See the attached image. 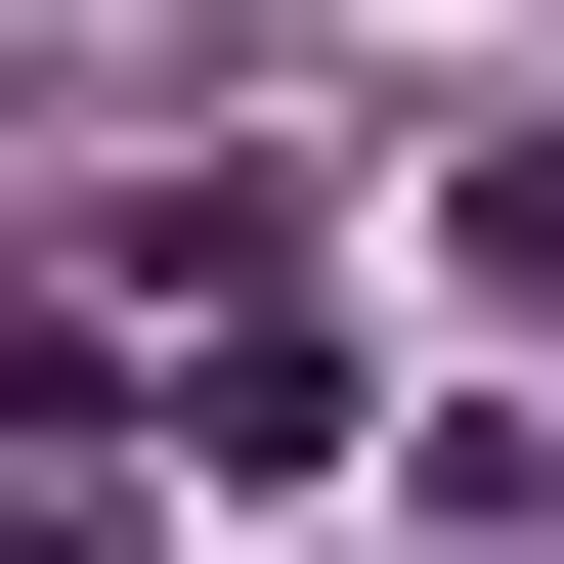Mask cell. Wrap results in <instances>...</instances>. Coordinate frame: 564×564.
I'll return each instance as SVG.
<instances>
[{"label": "cell", "mask_w": 564, "mask_h": 564, "mask_svg": "<svg viewBox=\"0 0 564 564\" xmlns=\"http://www.w3.org/2000/svg\"><path fill=\"white\" fill-rule=\"evenodd\" d=\"M478 261H521V304H564V131H521V174H478Z\"/></svg>", "instance_id": "1"}]
</instances>
